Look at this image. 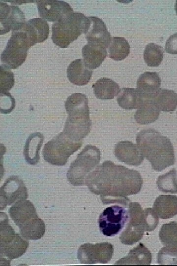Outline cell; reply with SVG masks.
Listing matches in <instances>:
<instances>
[{
	"label": "cell",
	"mask_w": 177,
	"mask_h": 266,
	"mask_svg": "<svg viewBox=\"0 0 177 266\" xmlns=\"http://www.w3.org/2000/svg\"><path fill=\"white\" fill-rule=\"evenodd\" d=\"M143 182L138 171L106 161L88 175L85 184L91 192L100 195L104 204L126 205L129 201L127 197L138 193Z\"/></svg>",
	"instance_id": "1"
},
{
	"label": "cell",
	"mask_w": 177,
	"mask_h": 266,
	"mask_svg": "<svg viewBox=\"0 0 177 266\" xmlns=\"http://www.w3.org/2000/svg\"><path fill=\"white\" fill-rule=\"evenodd\" d=\"M136 143L153 169L161 171L175 164L174 149L170 140L153 129H144L136 136Z\"/></svg>",
	"instance_id": "2"
},
{
	"label": "cell",
	"mask_w": 177,
	"mask_h": 266,
	"mask_svg": "<svg viewBox=\"0 0 177 266\" xmlns=\"http://www.w3.org/2000/svg\"><path fill=\"white\" fill-rule=\"evenodd\" d=\"M65 108L67 117L63 132L75 141H82L89 133L91 125L87 97L74 93L67 98Z\"/></svg>",
	"instance_id": "3"
},
{
	"label": "cell",
	"mask_w": 177,
	"mask_h": 266,
	"mask_svg": "<svg viewBox=\"0 0 177 266\" xmlns=\"http://www.w3.org/2000/svg\"><path fill=\"white\" fill-rule=\"evenodd\" d=\"M9 214L25 239L37 240L44 235V222L38 216L35 207L29 200H22L15 202L10 208Z\"/></svg>",
	"instance_id": "4"
},
{
	"label": "cell",
	"mask_w": 177,
	"mask_h": 266,
	"mask_svg": "<svg viewBox=\"0 0 177 266\" xmlns=\"http://www.w3.org/2000/svg\"><path fill=\"white\" fill-rule=\"evenodd\" d=\"M90 23L89 17L81 13L73 12L63 20L53 24L52 41L60 48H67L82 33L87 32Z\"/></svg>",
	"instance_id": "5"
},
{
	"label": "cell",
	"mask_w": 177,
	"mask_h": 266,
	"mask_svg": "<svg viewBox=\"0 0 177 266\" xmlns=\"http://www.w3.org/2000/svg\"><path fill=\"white\" fill-rule=\"evenodd\" d=\"M100 155L96 146L86 145L70 164L66 174L68 181L75 186L85 185L88 175L99 164Z\"/></svg>",
	"instance_id": "6"
},
{
	"label": "cell",
	"mask_w": 177,
	"mask_h": 266,
	"mask_svg": "<svg viewBox=\"0 0 177 266\" xmlns=\"http://www.w3.org/2000/svg\"><path fill=\"white\" fill-rule=\"evenodd\" d=\"M82 143V141H75L62 132L44 145L42 150L44 159L53 165L64 166Z\"/></svg>",
	"instance_id": "7"
},
{
	"label": "cell",
	"mask_w": 177,
	"mask_h": 266,
	"mask_svg": "<svg viewBox=\"0 0 177 266\" xmlns=\"http://www.w3.org/2000/svg\"><path fill=\"white\" fill-rule=\"evenodd\" d=\"M4 213L0 212V257L10 260L18 258L26 251L29 242L23 239L8 223Z\"/></svg>",
	"instance_id": "8"
},
{
	"label": "cell",
	"mask_w": 177,
	"mask_h": 266,
	"mask_svg": "<svg viewBox=\"0 0 177 266\" xmlns=\"http://www.w3.org/2000/svg\"><path fill=\"white\" fill-rule=\"evenodd\" d=\"M31 46L27 35L21 29L13 31L1 54V62L10 68H18L25 61Z\"/></svg>",
	"instance_id": "9"
},
{
	"label": "cell",
	"mask_w": 177,
	"mask_h": 266,
	"mask_svg": "<svg viewBox=\"0 0 177 266\" xmlns=\"http://www.w3.org/2000/svg\"><path fill=\"white\" fill-rule=\"evenodd\" d=\"M129 221L125 230L120 234L121 242L126 245H132L143 237L144 232L148 231L144 211L141 205L136 202L129 204Z\"/></svg>",
	"instance_id": "10"
},
{
	"label": "cell",
	"mask_w": 177,
	"mask_h": 266,
	"mask_svg": "<svg viewBox=\"0 0 177 266\" xmlns=\"http://www.w3.org/2000/svg\"><path fill=\"white\" fill-rule=\"evenodd\" d=\"M128 217V212L124 207L118 205L108 207L99 216L100 231L107 236H115L122 229Z\"/></svg>",
	"instance_id": "11"
},
{
	"label": "cell",
	"mask_w": 177,
	"mask_h": 266,
	"mask_svg": "<svg viewBox=\"0 0 177 266\" xmlns=\"http://www.w3.org/2000/svg\"><path fill=\"white\" fill-rule=\"evenodd\" d=\"M113 253V245L110 243L95 244L88 243L82 244L79 248L77 257L81 264H106L111 260Z\"/></svg>",
	"instance_id": "12"
},
{
	"label": "cell",
	"mask_w": 177,
	"mask_h": 266,
	"mask_svg": "<svg viewBox=\"0 0 177 266\" xmlns=\"http://www.w3.org/2000/svg\"><path fill=\"white\" fill-rule=\"evenodd\" d=\"M28 196L27 189L23 181L18 176H10L0 188V210L14 202L26 199Z\"/></svg>",
	"instance_id": "13"
},
{
	"label": "cell",
	"mask_w": 177,
	"mask_h": 266,
	"mask_svg": "<svg viewBox=\"0 0 177 266\" xmlns=\"http://www.w3.org/2000/svg\"><path fill=\"white\" fill-rule=\"evenodd\" d=\"M36 2L39 16L47 21H60L73 13L71 6L62 0H39Z\"/></svg>",
	"instance_id": "14"
},
{
	"label": "cell",
	"mask_w": 177,
	"mask_h": 266,
	"mask_svg": "<svg viewBox=\"0 0 177 266\" xmlns=\"http://www.w3.org/2000/svg\"><path fill=\"white\" fill-rule=\"evenodd\" d=\"M0 34L21 29L26 23L23 12L17 6L0 2Z\"/></svg>",
	"instance_id": "15"
},
{
	"label": "cell",
	"mask_w": 177,
	"mask_h": 266,
	"mask_svg": "<svg viewBox=\"0 0 177 266\" xmlns=\"http://www.w3.org/2000/svg\"><path fill=\"white\" fill-rule=\"evenodd\" d=\"M89 18L90 25L85 33L88 44L108 48L112 38L105 23L98 17L90 16Z\"/></svg>",
	"instance_id": "16"
},
{
	"label": "cell",
	"mask_w": 177,
	"mask_h": 266,
	"mask_svg": "<svg viewBox=\"0 0 177 266\" xmlns=\"http://www.w3.org/2000/svg\"><path fill=\"white\" fill-rule=\"evenodd\" d=\"M114 153L119 161L131 166H139L144 159L138 145L130 141H120L117 143Z\"/></svg>",
	"instance_id": "17"
},
{
	"label": "cell",
	"mask_w": 177,
	"mask_h": 266,
	"mask_svg": "<svg viewBox=\"0 0 177 266\" xmlns=\"http://www.w3.org/2000/svg\"><path fill=\"white\" fill-rule=\"evenodd\" d=\"M27 35L31 46L47 39L49 33V25L45 20L33 18L26 22L21 29Z\"/></svg>",
	"instance_id": "18"
},
{
	"label": "cell",
	"mask_w": 177,
	"mask_h": 266,
	"mask_svg": "<svg viewBox=\"0 0 177 266\" xmlns=\"http://www.w3.org/2000/svg\"><path fill=\"white\" fill-rule=\"evenodd\" d=\"M92 74V70L86 67L83 60L81 59L72 62L67 68L68 80L73 84L78 86L87 85Z\"/></svg>",
	"instance_id": "19"
},
{
	"label": "cell",
	"mask_w": 177,
	"mask_h": 266,
	"mask_svg": "<svg viewBox=\"0 0 177 266\" xmlns=\"http://www.w3.org/2000/svg\"><path fill=\"white\" fill-rule=\"evenodd\" d=\"M161 79L156 72H145L140 75L137 81V89L146 99H151L160 89Z\"/></svg>",
	"instance_id": "20"
},
{
	"label": "cell",
	"mask_w": 177,
	"mask_h": 266,
	"mask_svg": "<svg viewBox=\"0 0 177 266\" xmlns=\"http://www.w3.org/2000/svg\"><path fill=\"white\" fill-rule=\"evenodd\" d=\"M152 256L149 250L140 243L131 250L127 256L116 262L115 265H150Z\"/></svg>",
	"instance_id": "21"
},
{
	"label": "cell",
	"mask_w": 177,
	"mask_h": 266,
	"mask_svg": "<svg viewBox=\"0 0 177 266\" xmlns=\"http://www.w3.org/2000/svg\"><path fill=\"white\" fill-rule=\"evenodd\" d=\"M153 209L161 219L172 218L177 214V197L171 195H160L155 200Z\"/></svg>",
	"instance_id": "22"
},
{
	"label": "cell",
	"mask_w": 177,
	"mask_h": 266,
	"mask_svg": "<svg viewBox=\"0 0 177 266\" xmlns=\"http://www.w3.org/2000/svg\"><path fill=\"white\" fill-rule=\"evenodd\" d=\"M117 100L119 106L130 110L139 108L146 99L137 88H123L120 89Z\"/></svg>",
	"instance_id": "23"
},
{
	"label": "cell",
	"mask_w": 177,
	"mask_h": 266,
	"mask_svg": "<svg viewBox=\"0 0 177 266\" xmlns=\"http://www.w3.org/2000/svg\"><path fill=\"white\" fill-rule=\"evenodd\" d=\"M82 52L84 64L90 69L99 67L107 55L105 48L90 44L85 45Z\"/></svg>",
	"instance_id": "24"
},
{
	"label": "cell",
	"mask_w": 177,
	"mask_h": 266,
	"mask_svg": "<svg viewBox=\"0 0 177 266\" xmlns=\"http://www.w3.org/2000/svg\"><path fill=\"white\" fill-rule=\"evenodd\" d=\"M44 139V135L39 132L30 134L27 139L23 154L26 162L30 165H35L38 163L39 151Z\"/></svg>",
	"instance_id": "25"
},
{
	"label": "cell",
	"mask_w": 177,
	"mask_h": 266,
	"mask_svg": "<svg viewBox=\"0 0 177 266\" xmlns=\"http://www.w3.org/2000/svg\"><path fill=\"white\" fill-rule=\"evenodd\" d=\"M92 88L95 97L101 100L112 99L118 95L120 90L118 83L106 77L97 80Z\"/></svg>",
	"instance_id": "26"
},
{
	"label": "cell",
	"mask_w": 177,
	"mask_h": 266,
	"mask_svg": "<svg viewBox=\"0 0 177 266\" xmlns=\"http://www.w3.org/2000/svg\"><path fill=\"white\" fill-rule=\"evenodd\" d=\"M151 99L160 111L172 112L176 109L177 94L173 90L159 89Z\"/></svg>",
	"instance_id": "27"
},
{
	"label": "cell",
	"mask_w": 177,
	"mask_h": 266,
	"mask_svg": "<svg viewBox=\"0 0 177 266\" xmlns=\"http://www.w3.org/2000/svg\"><path fill=\"white\" fill-rule=\"evenodd\" d=\"M160 110L152 99H146L134 115L136 122L141 125H148L155 122L158 118Z\"/></svg>",
	"instance_id": "28"
},
{
	"label": "cell",
	"mask_w": 177,
	"mask_h": 266,
	"mask_svg": "<svg viewBox=\"0 0 177 266\" xmlns=\"http://www.w3.org/2000/svg\"><path fill=\"white\" fill-rule=\"evenodd\" d=\"M159 237L165 248L177 252V222L172 221L163 224L160 229Z\"/></svg>",
	"instance_id": "29"
},
{
	"label": "cell",
	"mask_w": 177,
	"mask_h": 266,
	"mask_svg": "<svg viewBox=\"0 0 177 266\" xmlns=\"http://www.w3.org/2000/svg\"><path fill=\"white\" fill-rule=\"evenodd\" d=\"M108 48L109 57L115 61L124 59L130 53V45L124 37H112Z\"/></svg>",
	"instance_id": "30"
},
{
	"label": "cell",
	"mask_w": 177,
	"mask_h": 266,
	"mask_svg": "<svg viewBox=\"0 0 177 266\" xmlns=\"http://www.w3.org/2000/svg\"><path fill=\"white\" fill-rule=\"evenodd\" d=\"M156 184L159 190L164 193H177V174L175 168L160 175Z\"/></svg>",
	"instance_id": "31"
},
{
	"label": "cell",
	"mask_w": 177,
	"mask_h": 266,
	"mask_svg": "<svg viewBox=\"0 0 177 266\" xmlns=\"http://www.w3.org/2000/svg\"><path fill=\"white\" fill-rule=\"evenodd\" d=\"M163 54L164 50L161 46L150 43L146 46L144 52V59L148 66L156 67L161 63Z\"/></svg>",
	"instance_id": "32"
},
{
	"label": "cell",
	"mask_w": 177,
	"mask_h": 266,
	"mask_svg": "<svg viewBox=\"0 0 177 266\" xmlns=\"http://www.w3.org/2000/svg\"><path fill=\"white\" fill-rule=\"evenodd\" d=\"M14 78L10 68L2 64L0 66V93H8L14 86Z\"/></svg>",
	"instance_id": "33"
},
{
	"label": "cell",
	"mask_w": 177,
	"mask_h": 266,
	"mask_svg": "<svg viewBox=\"0 0 177 266\" xmlns=\"http://www.w3.org/2000/svg\"><path fill=\"white\" fill-rule=\"evenodd\" d=\"M157 262L159 265H177V252L163 247L158 252Z\"/></svg>",
	"instance_id": "34"
},
{
	"label": "cell",
	"mask_w": 177,
	"mask_h": 266,
	"mask_svg": "<svg viewBox=\"0 0 177 266\" xmlns=\"http://www.w3.org/2000/svg\"><path fill=\"white\" fill-rule=\"evenodd\" d=\"M1 112L8 113L15 107V100L9 93H0Z\"/></svg>",
	"instance_id": "35"
},
{
	"label": "cell",
	"mask_w": 177,
	"mask_h": 266,
	"mask_svg": "<svg viewBox=\"0 0 177 266\" xmlns=\"http://www.w3.org/2000/svg\"><path fill=\"white\" fill-rule=\"evenodd\" d=\"M165 51L171 54H177V33L171 35L167 39Z\"/></svg>",
	"instance_id": "36"
},
{
	"label": "cell",
	"mask_w": 177,
	"mask_h": 266,
	"mask_svg": "<svg viewBox=\"0 0 177 266\" xmlns=\"http://www.w3.org/2000/svg\"><path fill=\"white\" fill-rule=\"evenodd\" d=\"M175 11L177 15V0L176 1V3L175 5Z\"/></svg>",
	"instance_id": "37"
},
{
	"label": "cell",
	"mask_w": 177,
	"mask_h": 266,
	"mask_svg": "<svg viewBox=\"0 0 177 266\" xmlns=\"http://www.w3.org/2000/svg\"></svg>",
	"instance_id": "38"
}]
</instances>
